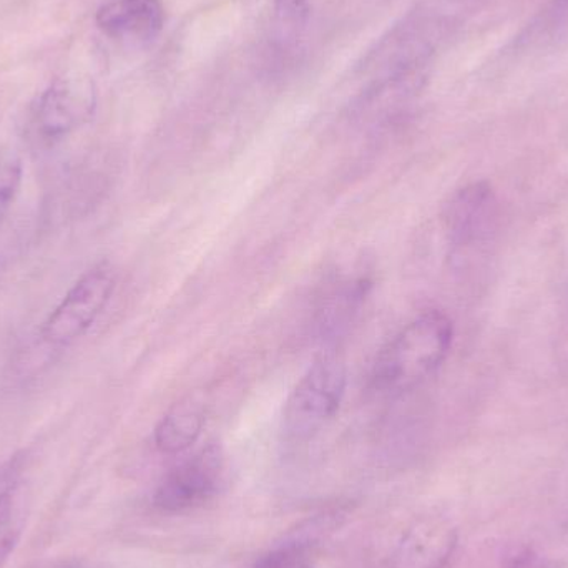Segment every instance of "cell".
<instances>
[{"label":"cell","mask_w":568,"mask_h":568,"mask_svg":"<svg viewBox=\"0 0 568 568\" xmlns=\"http://www.w3.org/2000/svg\"><path fill=\"white\" fill-rule=\"evenodd\" d=\"M454 341L453 320L429 310L407 323L374 361L371 386L384 396H400L429 379L446 361Z\"/></svg>","instance_id":"obj_1"},{"label":"cell","mask_w":568,"mask_h":568,"mask_svg":"<svg viewBox=\"0 0 568 568\" xmlns=\"http://www.w3.org/2000/svg\"><path fill=\"white\" fill-rule=\"evenodd\" d=\"M346 376L343 359L334 354H323L311 364L284 403L283 433L287 439H311L336 416L346 393Z\"/></svg>","instance_id":"obj_2"},{"label":"cell","mask_w":568,"mask_h":568,"mask_svg":"<svg viewBox=\"0 0 568 568\" xmlns=\"http://www.w3.org/2000/svg\"><path fill=\"white\" fill-rule=\"evenodd\" d=\"M115 287L116 270L112 263L100 262L87 270L43 321L42 339L53 347L75 343L109 306Z\"/></svg>","instance_id":"obj_3"},{"label":"cell","mask_w":568,"mask_h":568,"mask_svg":"<svg viewBox=\"0 0 568 568\" xmlns=\"http://www.w3.org/2000/svg\"><path fill=\"white\" fill-rule=\"evenodd\" d=\"M97 93L90 77L65 73L53 80L39 99L36 123L45 140L65 139L92 119Z\"/></svg>","instance_id":"obj_4"},{"label":"cell","mask_w":568,"mask_h":568,"mask_svg":"<svg viewBox=\"0 0 568 568\" xmlns=\"http://www.w3.org/2000/svg\"><path fill=\"white\" fill-rule=\"evenodd\" d=\"M222 476V450L206 446L165 477L153 497L155 506L172 514L196 509L219 493Z\"/></svg>","instance_id":"obj_5"},{"label":"cell","mask_w":568,"mask_h":568,"mask_svg":"<svg viewBox=\"0 0 568 568\" xmlns=\"http://www.w3.org/2000/svg\"><path fill=\"white\" fill-rule=\"evenodd\" d=\"M496 219V193L487 182L470 183L457 190L444 206V229L457 252L486 239Z\"/></svg>","instance_id":"obj_6"},{"label":"cell","mask_w":568,"mask_h":568,"mask_svg":"<svg viewBox=\"0 0 568 568\" xmlns=\"http://www.w3.org/2000/svg\"><path fill=\"white\" fill-rule=\"evenodd\" d=\"M95 19L109 39L143 45L162 32L165 7L162 0H105L97 10Z\"/></svg>","instance_id":"obj_7"},{"label":"cell","mask_w":568,"mask_h":568,"mask_svg":"<svg viewBox=\"0 0 568 568\" xmlns=\"http://www.w3.org/2000/svg\"><path fill=\"white\" fill-rule=\"evenodd\" d=\"M456 547V530L446 520L423 519L400 540L390 568H446Z\"/></svg>","instance_id":"obj_8"},{"label":"cell","mask_w":568,"mask_h":568,"mask_svg":"<svg viewBox=\"0 0 568 568\" xmlns=\"http://www.w3.org/2000/svg\"><path fill=\"white\" fill-rule=\"evenodd\" d=\"M205 426V403L200 396L185 397L176 403L160 420L155 429V444L162 453L179 454L199 439Z\"/></svg>","instance_id":"obj_9"},{"label":"cell","mask_w":568,"mask_h":568,"mask_svg":"<svg viewBox=\"0 0 568 568\" xmlns=\"http://www.w3.org/2000/svg\"><path fill=\"white\" fill-rule=\"evenodd\" d=\"M26 500L17 489L0 494V568L6 566L26 529Z\"/></svg>","instance_id":"obj_10"},{"label":"cell","mask_w":568,"mask_h":568,"mask_svg":"<svg viewBox=\"0 0 568 568\" xmlns=\"http://www.w3.org/2000/svg\"><path fill=\"white\" fill-rule=\"evenodd\" d=\"M23 165L16 150L0 149V216L10 209L22 186Z\"/></svg>","instance_id":"obj_11"},{"label":"cell","mask_w":568,"mask_h":568,"mask_svg":"<svg viewBox=\"0 0 568 568\" xmlns=\"http://www.w3.org/2000/svg\"><path fill=\"white\" fill-rule=\"evenodd\" d=\"M276 19L283 27L284 33L296 36L310 17V2L307 0H275Z\"/></svg>","instance_id":"obj_12"},{"label":"cell","mask_w":568,"mask_h":568,"mask_svg":"<svg viewBox=\"0 0 568 568\" xmlns=\"http://www.w3.org/2000/svg\"><path fill=\"white\" fill-rule=\"evenodd\" d=\"M256 568H313L304 560V550L301 544L282 547L276 552L263 557Z\"/></svg>","instance_id":"obj_13"},{"label":"cell","mask_w":568,"mask_h":568,"mask_svg":"<svg viewBox=\"0 0 568 568\" xmlns=\"http://www.w3.org/2000/svg\"><path fill=\"white\" fill-rule=\"evenodd\" d=\"M557 3H559L562 9L568 10V0H556Z\"/></svg>","instance_id":"obj_14"}]
</instances>
